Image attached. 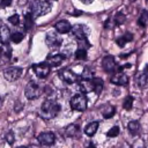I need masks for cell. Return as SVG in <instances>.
<instances>
[{"label":"cell","instance_id":"1","mask_svg":"<svg viewBox=\"0 0 148 148\" xmlns=\"http://www.w3.org/2000/svg\"><path fill=\"white\" fill-rule=\"evenodd\" d=\"M61 110V106L59 103L53 102L51 99H45L40 106L39 116L43 119H52L56 116H58L59 111Z\"/></svg>","mask_w":148,"mask_h":148},{"label":"cell","instance_id":"2","mask_svg":"<svg viewBox=\"0 0 148 148\" xmlns=\"http://www.w3.org/2000/svg\"><path fill=\"white\" fill-rule=\"evenodd\" d=\"M52 8V5L49 0H34L30 3V13L34 15V17L43 16L47 14Z\"/></svg>","mask_w":148,"mask_h":148},{"label":"cell","instance_id":"3","mask_svg":"<svg viewBox=\"0 0 148 148\" xmlns=\"http://www.w3.org/2000/svg\"><path fill=\"white\" fill-rule=\"evenodd\" d=\"M71 108L75 111H84L88 105V101L84 94H76L71 98Z\"/></svg>","mask_w":148,"mask_h":148},{"label":"cell","instance_id":"4","mask_svg":"<svg viewBox=\"0 0 148 148\" xmlns=\"http://www.w3.org/2000/svg\"><path fill=\"white\" fill-rule=\"evenodd\" d=\"M40 92H42L40 87H39L36 82H34V81L29 82V83L25 86V88H24V95H25V97H27L28 99H30V101L38 98L39 95H40Z\"/></svg>","mask_w":148,"mask_h":148},{"label":"cell","instance_id":"5","mask_svg":"<svg viewBox=\"0 0 148 148\" xmlns=\"http://www.w3.org/2000/svg\"><path fill=\"white\" fill-rule=\"evenodd\" d=\"M32 71L35 72L37 77L45 79L51 72V66L46 61L45 62H40V64H35V65H32Z\"/></svg>","mask_w":148,"mask_h":148},{"label":"cell","instance_id":"6","mask_svg":"<svg viewBox=\"0 0 148 148\" xmlns=\"http://www.w3.org/2000/svg\"><path fill=\"white\" fill-rule=\"evenodd\" d=\"M102 68L104 72L109 73V74H113L117 72V64H116V60L112 56H105L103 59H102Z\"/></svg>","mask_w":148,"mask_h":148},{"label":"cell","instance_id":"7","mask_svg":"<svg viewBox=\"0 0 148 148\" xmlns=\"http://www.w3.org/2000/svg\"><path fill=\"white\" fill-rule=\"evenodd\" d=\"M21 74H22V68L16 67V66L8 67L3 71V77L7 81H15L21 76Z\"/></svg>","mask_w":148,"mask_h":148},{"label":"cell","instance_id":"8","mask_svg":"<svg viewBox=\"0 0 148 148\" xmlns=\"http://www.w3.org/2000/svg\"><path fill=\"white\" fill-rule=\"evenodd\" d=\"M72 32H73L74 37H76L77 40H84V39H87L89 30L83 24H75L72 27Z\"/></svg>","mask_w":148,"mask_h":148},{"label":"cell","instance_id":"9","mask_svg":"<svg viewBox=\"0 0 148 148\" xmlns=\"http://www.w3.org/2000/svg\"><path fill=\"white\" fill-rule=\"evenodd\" d=\"M59 76L61 77V80H62L64 82H66V83H68V84H73V83H75V82L77 81V75H76L73 71H71L69 68H64V69H61V71L59 72Z\"/></svg>","mask_w":148,"mask_h":148},{"label":"cell","instance_id":"10","mask_svg":"<svg viewBox=\"0 0 148 148\" xmlns=\"http://www.w3.org/2000/svg\"><path fill=\"white\" fill-rule=\"evenodd\" d=\"M37 140L43 146H52L56 141V135L53 132H42L38 134Z\"/></svg>","mask_w":148,"mask_h":148},{"label":"cell","instance_id":"11","mask_svg":"<svg viewBox=\"0 0 148 148\" xmlns=\"http://www.w3.org/2000/svg\"><path fill=\"white\" fill-rule=\"evenodd\" d=\"M110 81L116 86H126L128 83V76L124 72L118 71L113 73V75L110 77Z\"/></svg>","mask_w":148,"mask_h":148},{"label":"cell","instance_id":"12","mask_svg":"<svg viewBox=\"0 0 148 148\" xmlns=\"http://www.w3.org/2000/svg\"><path fill=\"white\" fill-rule=\"evenodd\" d=\"M45 42H46V45L50 46V47H58V46L61 45L62 39L56 32H49L45 36Z\"/></svg>","mask_w":148,"mask_h":148},{"label":"cell","instance_id":"13","mask_svg":"<svg viewBox=\"0 0 148 148\" xmlns=\"http://www.w3.org/2000/svg\"><path fill=\"white\" fill-rule=\"evenodd\" d=\"M65 59H66V56H65V54L58 53V54H52V56L47 57L46 62H47L51 67H56V66H59Z\"/></svg>","mask_w":148,"mask_h":148},{"label":"cell","instance_id":"14","mask_svg":"<svg viewBox=\"0 0 148 148\" xmlns=\"http://www.w3.org/2000/svg\"><path fill=\"white\" fill-rule=\"evenodd\" d=\"M80 90L82 91V94L92 92V91H94L92 77H91V79H83V80H81V81H80Z\"/></svg>","mask_w":148,"mask_h":148},{"label":"cell","instance_id":"15","mask_svg":"<svg viewBox=\"0 0 148 148\" xmlns=\"http://www.w3.org/2000/svg\"><path fill=\"white\" fill-rule=\"evenodd\" d=\"M54 29H56L59 34H67V32H69V31L72 30V25H71V23H69L68 21L61 20V21H59V22L56 23Z\"/></svg>","mask_w":148,"mask_h":148},{"label":"cell","instance_id":"16","mask_svg":"<svg viewBox=\"0 0 148 148\" xmlns=\"http://www.w3.org/2000/svg\"><path fill=\"white\" fill-rule=\"evenodd\" d=\"M65 135L68 138H77L80 135V127L76 124H71L65 130Z\"/></svg>","mask_w":148,"mask_h":148},{"label":"cell","instance_id":"17","mask_svg":"<svg viewBox=\"0 0 148 148\" xmlns=\"http://www.w3.org/2000/svg\"><path fill=\"white\" fill-rule=\"evenodd\" d=\"M135 83L139 88H145L147 84H148V76L141 72V73H138L135 75Z\"/></svg>","mask_w":148,"mask_h":148},{"label":"cell","instance_id":"18","mask_svg":"<svg viewBox=\"0 0 148 148\" xmlns=\"http://www.w3.org/2000/svg\"><path fill=\"white\" fill-rule=\"evenodd\" d=\"M98 125H99L98 121H91V123H89V124L84 127V133H86L88 136L95 135V133H96L97 130H98Z\"/></svg>","mask_w":148,"mask_h":148},{"label":"cell","instance_id":"19","mask_svg":"<svg viewBox=\"0 0 148 148\" xmlns=\"http://www.w3.org/2000/svg\"><path fill=\"white\" fill-rule=\"evenodd\" d=\"M101 113L103 114V117H104L105 119H109V118H111V117L114 116L116 109H114V106H112V105H110V104H106V105L103 106Z\"/></svg>","mask_w":148,"mask_h":148},{"label":"cell","instance_id":"20","mask_svg":"<svg viewBox=\"0 0 148 148\" xmlns=\"http://www.w3.org/2000/svg\"><path fill=\"white\" fill-rule=\"evenodd\" d=\"M127 130L131 135H138L140 132V124L136 120H132L127 124Z\"/></svg>","mask_w":148,"mask_h":148},{"label":"cell","instance_id":"21","mask_svg":"<svg viewBox=\"0 0 148 148\" xmlns=\"http://www.w3.org/2000/svg\"><path fill=\"white\" fill-rule=\"evenodd\" d=\"M132 40H133V35H132L131 32H126V34H124L121 37H119V38L116 40V43H117V45H118L119 47H124L127 42H132Z\"/></svg>","mask_w":148,"mask_h":148},{"label":"cell","instance_id":"22","mask_svg":"<svg viewBox=\"0 0 148 148\" xmlns=\"http://www.w3.org/2000/svg\"><path fill=\"white\" fill-rule=\"evenodd\" d=\"M9 37H10L9 28L6 27V25H2V27L0 28V40H1L3 44H6V43L8 42V39H9Z\"/></svg>","mask_w":148,"mask_h":148},{"label":"cell","instance_id":"23","mask_svg":"<svg viewBox=\"0 0 148 148\" xmlns=\"http://www.w3.org/2000/svg\"><path fill=\"white\" fill-rule=\"evenodd\" d=\"M35 24V17L31 13H28L24 15V28L27 30H30Z\"/></svg>","mask_w":148,"mask_h":148},{"label":"cell","instance_id":"24","mask_svg":"<svg viewBox=\"0 0 148 148\" xmlns=\"http://www.w3.org/2000/svg\"><path fill=\"white\" fill-rule=\"evenodd\" d=\"M92 82H94V91L96 94H101L102 89H103L104 81L101 77H92Z\"/></svg>","mask_w":148,"mask_h":148},{"label":"cell","instance_id":"25","mask_svg":"<svg viewBox=\"0 0 148 148\" xmlns=\"http://www.w3.org/2000/svg\"><path fill=\"white\" fill-rule=\"evenodd\" d=\"M138 24L142 28L148 27V10H142L141 15L138 18Z\"/></svg>","mask_w":148,"mask_h":148},{"label":"cell","instance_id":"26","mask_svg":"<svg viewBox=\"0 0 148 148\" xmlns=\"http://www.w3.org/2000/svg\"><path fill=\"white\" fill-rule=\"evenodd\" d=\"M133 102H134L133 96H131V95L126 96V98H125L124 102H123V108H124L125 110L130 111V110L132 109V106H133Z\"/></svg>","mask_w":148,"mask_h":148},{"label":"cell","instance_id":"27","mask_svg":"<svg viewBox=\"0 0 148 148\" xmlns=\"http://www.w3.org/2000/svg\"><path fill=\"white\" fill-rule=\"evenodd\" d=\"M125 21H126V17H125V15H124L123 13H117V14L114 15V17H113L114 25H120V24H123Z\"/></svg>","mask_w":148,"mask_h":148},{"label":"cell","instance_id":"28","mask_svg":"<svg viewBox=\"0 0 148 148\" xmlns=\"http://www.w3.org/2000/svg\"><path fill=\"white\" fill-rule=\"evenodd\" d=\"M75 58L79 59V60H86V59H87V50L79 47V49L75 51Z\"/></svg>","mask_w":148,"mask_h":148},{"label":"cell","instance_id":"29","mask_svg":"<svg viewBox=\"0 0 148 148\" xmlns=\"http://www.w3.org/2000/svg\"><path fill=\"white\" fill-rule=\"evenodd\" d=\"M23 34H21V32H14L12 36H10V39H12V42L13 43H20V42H22L23 40Z\"/></svg>","mask_w":148,"mask_h":148},{"label":"cell","instance_id":"30","mask_svg":"<svg viewBox=\"0 0 148 148\" xmlns=\"http://www.w3.org/2000/svg\"><path fill=\"white\" fill-rule=\"evenodd\" d=\"M119 132H120L119 127H118V126H113V127H111V128L108 131L106 135H108L109 138H114V136H118Z\"/></svg>","mask_w":148,"mask_h":148},{"label":"cell","instance_id":"31","mask_svg":"<svg viewBox=\"0 0 148 148\" xmlns=\"http://www.w3.org/2000/svg\"><path fill=\"white\" fill-rule=\"evenodd\" d=\"M0 53L3 54L7 59H9V58H10V54H12V50H10V47H8V46L5 44V45L2 46V49L0 50Z\"/></svg>","mask_w":148,"mask_h":148},{"label":"cell","instance_id":"32","mask_svg":"<svg viewBox=\"0 0 148 148\" xmlns=\"http://www.w3.org/2000/svg\"><path fill=\"white\" fill-rule=\"evenodd\" d=\"M8 21H9V23H12L13 25H16V24H18V22H20V16H18L17 14H14V15H12V16L8 17Z\"/></svg>","mask_w":148,"mask_h":148},{"label":"cell","instance_id":"33","mask_svg":"<svg viewBox=\"0 0 148 148\" xmlns=\"http://www.w3.org/2000/svg\"><path fill=\"white\" fill-rule=\"evenodd\" d=\"M92 74H94V72H92L91 69L84 68V69H83V73H82V77H83V79H91V77H92Z\"/></svg>","mask_w":148,"mask_h":148},{"label":"cell","instance_id":"34","mask_svg":"<svg viewBox=\"0 0 148 148\" xmlns=\"http://www.w3.org/2000/svg\"><path fill=\"white\" fill-rule=\"evenodd\" d=\"M113 27H114V22H113V18L109 17V18L105 21V23H104V28H105V29H112Z\"/></svg>","mask_w":148,"mask_h":148},{"label":"cell","instance_id":"35","mask_svg":"<svg viewBox=\"0 0 148 148\" xmlns=\"http://www.w3.org/2000/svg\"><path fill=\"white\" fill-rule=\"evenodd\" d=\"M14 133L12 132V131H9L7 134H6V141L9 143V145H13L14 143Z\"/></svg>","mask_w":148,"mask_h":148},{"label":"cell","instance_id":"36","mask_svg":"<svg viewBox=\"0 0 148 148\" xmlns=\"http://www.w3.org/2000/svg\"><path fill=\"white\" fill-rule=\"evenodd\" d=\"M10 3H12V0H0L1 7H8V6H10Z\"/></svg>","mask_w":148,"mask_h":148},{"label":"cell","instance_id":"37","mask_svg":"<svg viewBox=\"0 0 148 148\" xmlns=\"http://www.w3.org/2000/svg\"><path fill=\"white\" fill-rule=\"evenodd\" d=\"M81 1H82L84 5H89V3H91L94 0H81Z\"/></svg>","mask_w":148,"mask_h":148},{"label":"cell","instance_id":"38","mask_svg":"<svg viewBox=\"0 0 148 148\" xmlns=\"http://www.w3.org/2000/svg\"><path fill=\"white\" fill-rule=\"evenodd\" d=\"M143 73H145V74H146L147 76H148V65H147V66L145 67V69H143Z\"/></svg>","mask_w":148,"mask_h":148},{"label":"cell","instance_id":"39","mask_svg":"<svg viewBox=\"0 0 148 148\" xmlns=\"http://www.w3.org/2000/svg\"><path fill=\"white\" fill-rule=\"evenodd\" d=\"M87 148H95V145H94L92 142H90V143H89V146H88Z\"/></svg>","mask_w":148,"mask_h":148},{"label":"cell","instance_id":"40","mask_svg":"<svg viewBox=\"0 0 148 148\" xmlns=\"http://www.w3.org/2000/svg\"><path fill=\"white\" fill-rule=\"evenodd\" d=\"M28 148H38V147H37L36 145H31V146H29Z\"/></svg>","mask_w":148,"mask_h":148},{"label":"cell","instance_id":"41","mask_svg":"<svg viewBox=\"0 0 148 148\" xmlns=\"http://www.w3.org/2000/svg\"><path fill=\"white\" fill-rule=\"evenodd\" d=\"M2 104V98H1V96H0V105Z\"/></svg>","mask_w":148,"mask_h":148},{"label":"cell","instance_id":"42","mask_svg":"<svg viewBox=\"0 0 148 148\" xmlns=\"http://www.w3.org/2000/svg\"><path fill=\"white\" fill-rule=\"evenodd\" d=\"M146 6H147V8H148V0H146Z\"/></svg>","mask_w":148,"mask_h":148},{"label":"cell","instance_id":"43","mask_svg":"<svg viewBox=\"0 0 148 148\" xmlns=\"http://www.w3.org/2000/svg\"><path fill=\"white\" fill-rule=\"evenodd\" d=\"M18 148H27V147H24V146H21V147H18Z\"/></svg>","mask_w":148,"mask_h":148},{"label":"cell","instance_id":"44","mask_svg":"<svg viewBox=\"0 0 148 148\" xmlns=\"http://www.w3.org/2000/svg\"><path fill=\"white\" fill-rule=\"evenodd\" d=\"M51 1H54V0H51ZM56 1H57V0H56Z\"/></svg>","mask_w":148,"mask_h":148},{"label":"cell","instance_id":"45","mask_svg":"<svg viewBox=\"0 0 148 148\" xmlns=\"http://www.w3.org/2000/svg\"><path fill=\"white\" fill-rule=\"evenodd\" d=\"M131 1H134V0H131Z\"/></svg>","mask_w":148,"mask_h":148}]
</instances>
